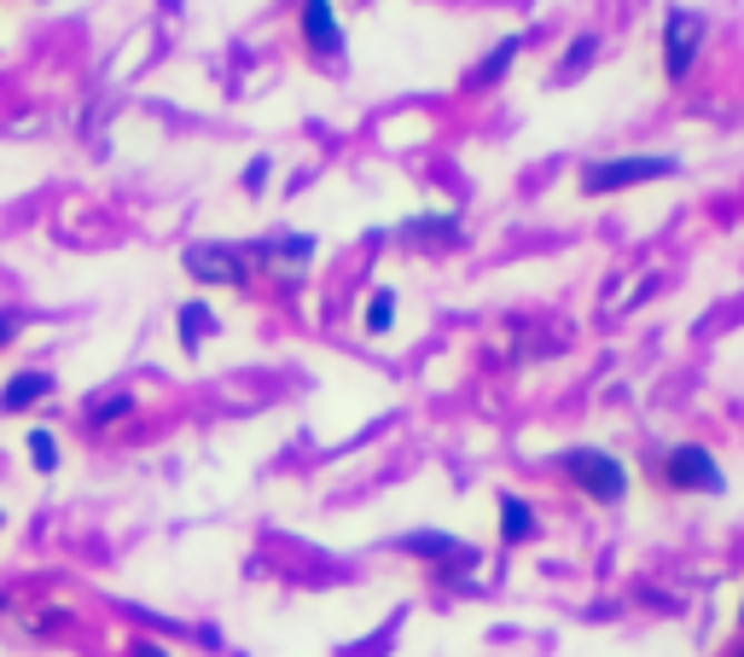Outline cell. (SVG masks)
<instances>
[{
	"label": "cell",
	"mask_w": 744,
	"mask_h": 657,
	"mask_svg": "<svg viewBox=\"0 0 744 657\" xmlns=\"http://www.w3.org/2000/svg\"><path fill=\"white\" fill-rule=\"evenodd\" d=\"M681 175V158H663V151H628V158H599L582 169V192L587 198H611V192H628V187H646V181H669Z\"/></svg>",
	"instance_id": "cell-1"
},
{
	"label": "cell",
	"mask_w": 744,
	"mask_h": 657,
	"mask_svg": "<svg viewBox=\"0 0 744 657\" xmlns=\"http://www.w3.org/2000/svg\"><path fill=\"white\" fill-rule=\"evenodd\" d=\"M558 471L571 477L587 500H605V507H617V500L628 495V466L617 460V454H605V448H564Z\"/></svg>",
	"instance_id": "cell-2"
},
{
	"label": "cell",
	"mask_w": 744,
	"mask_h": 657,
	"mask_svg": "<svg viewBox=\"0 0 744 657\" xmlns=\"http://www.w3.org/2000/svg\"><path fill=\"white\" fill-rule=\"evenodd\" d=\"M663 477H669V489H681V495H727L722 460L698 442H675L663 454Z\"/></svg>",
	"instance_id": "cell-3"
},
{
	"label": "cell",
	"mask_w": 744,
	"mask_h": 657,
	"mask_svg": "<svg viewBox=\"0 0 744 657\" xmlns=\"http://www.w3.org/2000/svg\"><path fill=\"white\" fill-rule=\"evenodd\" d=\"M698 47H704V18L692 7H669L663 12V70L669 82H686L692 64H698Z\"/></svg>",
	"instance_id": "cell-4"
},
{
	"label": "cell",
	"mask_w": 744,
	"mask_h": 657,
	"mask_svg": "<svg viewBox=\"0 0 744 657\" xmlns=\"http://www.w3.org/2000/svg\"><path fill=\"white\" fill-rule=\"evenodd\" d=\"M187 273L204 286H245L250 262L239 245H187Z\"/></svg>",
	"instance_id": "cell-5"
},
{
	"label": "cell",
	"mask_w": 744,
	"mask_h": 657,
	"mask_svg": "<svg viewBox=\"0 0 744 657\" xmlns=\"http://www.w3.org/2000/svg\"><path fill=\"white\" fill-rule=\"evenodd\" d=\"M302 41H309V53H320V59H344L349 53L344 23H338V7H331V0H302Z\"/></svg>",
	"instance_id": "cell-6"
},
{
	"label": "cell",
	"mask_w": 744,
	"mask_h": 657,
	"mask_svg": "<svg viewBox=\"0 0 744 657\" xmlns=\"http://www.w3.org/2000/svg\"><path fill=\"white\" fill-rule=\"evenodd\" d=\"M396 553H414V559H472V547L448 536V529H401Z\"/></svg>",
	"instance_id": "cell-7"
},
{
	"label": "cell",
	"mask_w": 744,
	"mask_h": 657,
	"mask_svg": "<svg viewBox=\"0 0 744 657\" xmlns=\"http://www.w3.org/2000/svg\"><path fill=\"white\" fill-rule=\"evenodd\" d=\"M518 53H524V36H500L495 47H489V53H483L472 70H466V88L472 93H483V88H495L500 82V76L512 70V64H518Z\"/></svg>",
	"instance_id": "cell-8"
},
{
	"label": "cell",
	"mask_w": 744,
	"mask_h": 657,
	"mask_svg": "<svg viewBox=\"0 0 744 657\" xmlns=\"http://www.w3.org/2000/svg\"><path fill=\"white\" fill-rule=\"evenodd\" d=\"M250 257L279 262V268H309V262H315V239H309V233H279V239L250 245Z\"/></svg>",
	"instance_id": "cell-9"
},
{
	"label": "cell",
	"mask_w": 744,
	"mask_h": 657,
	"mask_svg": "<svg viewBox=\"0 0 744 657\" xmlns=\"http://www.w3.org/2000/svg\"><path fill=\"white\" fill-rule=\"evenodd\" d=\"M47 390H53V378H47V372H18V378H7V390H0V414L30 408V401H41Z\"/></svg>",
	"instance_id": "cell-10"
},
{
	"label": "cell",
	"mask_w": 744,
	"mask_h": 657,
	"mask_svg": "<svg viewBox=\"0 0 744 657\" xmlns=\"http://www.w3.org/2000/svg\"><path fill=\"white\" fill-rule=\"evenodd\" d=\"M401 233L419 239V245H454L459 239V216H414V221H401Z\"/></svg>",
	"instance_id": "cell-11"
},
{
	"label": "cell",
	"mask_w": 744,
	"mask_h": 657,
	"mask_svg": "<svg viewBox=\"0 0 744 657\" xmlns=\"http://www.w3.org/2000/svg\"><path fill=\"white\" fill-rule=\"evenodd\" d=\"M500 536L506 541H529L535 536V507L518 495H500Z\"/></svg>",
	"instance_id": "cell-12"
},
{
	"label": "cell",
	"mask_w": 744,
	"mask_h": 657,
	"mask_svg": "<svg viewBox=\"0 0 744 657\" xmlns=\"http://www.w3.org/2000/svg\"><path fill=\"white\" fill-rule=\"evenodd\" d=\"M599 59V36L594 30H587V36H576L571 47H564V64H558V82H576V76L587 70V64H594Z\"/></svg>",
	"instance_id": "cell-13"
},
{
	"label": "cell",
	"mask_w": 744,
	"mask_h": 657,
	"mask_svg": "<svg viewBox=\"0 0 744 657\" xmlns=\"http://www.w3.org/2000/svg\"><path fill=\"white\" fill-rule=\"evenodd\" d=\"M210 332H216L210 302H187V309H181V344H187V349H198V344L210 338Z\"/></svg>",
	"instance_id": "cell-14"
},
{
	"label": "cell",
	"mask_w": 744,
	"mask_h": 657,
	"mask_svg": "<svg viewBox=\"0 0 744 657\" xmlns=\"http://www.w3.org/2000/svg\"><path fill=\"white\" fill-rule=\"evenodd\" d=\"M390 326H396V291H390V286H378V291H373V302H367V332H373V338H384Z\"/></svg>",
	"instance_id": "cell-15"
},
{
	"label": "cell",
	"mask_w": 744,
	"mask_h": 657,
	"mask_svg": "<svg viewBox=\"0 0 744 657\" xmlns=\"http://www.w3.org/2000/svg\"><path fill=\"white\" fill-rule=\"evenodd\" d=\"M128 408H135V396H128V390H117V396H99L93 408H88V419H93V425H111V419H122Z\"/></svg>",
	"instance_id": "cell-16"
},
{
	"label": "cell",
	"mask_w": 744,
	"mask_h": 657,
	"mask_svg": "<svg viewBox=\"0 0 744 657\" xmlns=\"http://www.w3.org/2000/svg\"><path fill=\"white\" fill-rule=\"evenodd\" d=\"M30 460H36V471H53V466H59V442H53V431H30Z\"/></svg>",
	"instance_id": "cell-17"
},
{
	"label": "cell",
	"mask_w": 744,
	"mask_h": 657,
	"mask_svg": "<svg viewBox=\"0 0 744 657\" xmlns=\"http://www.w3.org/2000/svg\"><path fill=\"white\" fill-rule=\"evenodd\" d=\"M268 169H274L268 158H256V163L245 169V187H250V192H262V181H268Z\"/></svg>",
	"instance_id": "cell-18"
},
{
	"label": "cell",
	"mask_w": 744,
	"mask_h": 657,
	"mask_svg": "<svg viewBox=\"0 0 744 657\" xmlns=\"http://www.w3.org/2000/svg\"><path fill=\"white\" fill-rule=\"evenodd\" d=\"M12 332H18V315H12V309H0V349L12 344Z\"/></svg>",
	"instance_id": "cell-19"
},
{
	"label": "cell",
	"mask_w": 744,
	"mask_h": 657,
	"mask_svg": "<svg viewBox=\"0 0 744 657\" xmlns=\"http://www.w3.org/2000/svg\"><path fill=\"white\" fill-rule=\"evenodd\" d=\"M140 657H163V651H158V646H140Z\"/></svg>",
	"instance_id": "cell-20"
},
{
	"label": "cell",
	"mask_w": 744,
	"mask_h": 657,
	"mask_svg": "<svg viewBox=\"0 0 744 657\" xmlns=\"http://www.w3.org/2000/svg\"><path fill=\"white\" fill-rule=\"evenodd\" d=\"M738 617H744V605H738Z\"/></svg>",
	"instance_id": "cell-21"
},
{
	"label": "cell",
	"mask_w": 744,
	"mask_h": 657,
	"mask_svg": "<svg viewBox=\"0 0 744 657\" xmlns=\"http://www.w3.org/2000/svg\"><path fill=\"white\" fill-rule=\"evenodd\" d=\"M738 657H744V646H738Z\"/></svg>",
	"instance_id": "cell-22"
}]
</instances>
